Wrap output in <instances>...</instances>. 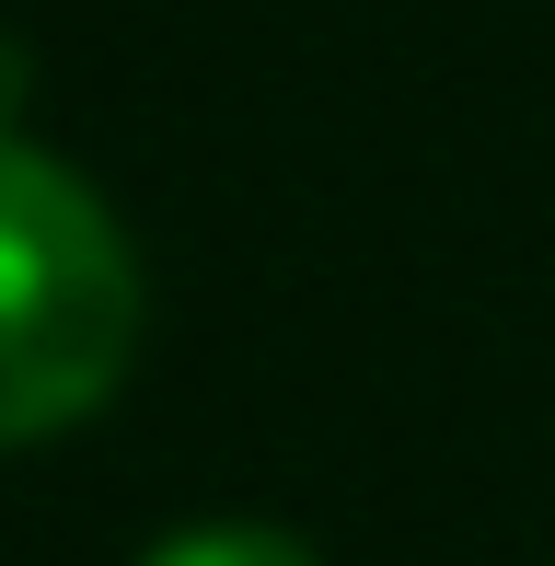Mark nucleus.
I'll list each match as a JSON object with an SVG mask.
<instances>
[{
	"label": "nucleus",
	"instance_id": "1",
	"mask_svg": "<svg viewBox=\"0 0 555 566\" xmlns=\"http://www.w3.org/2000/svg\"><path fill=\"white\" fill-rule=\"evenodd\" d=\"M150 290L116 209L0 116V451L105 417L139 358Z\"/></svg>",
	"mask_w": 555,
	"mask_h": 566
},
{
	"label": "nucleus",
	"instance_id": "2",
	"mask_svg": "<svg viewBox=\"0 0 555 566\" xmlns=\"http://www.w3.org/2000/svg\"><path fill=\"white\" fill-rule=\"evenodd\" d=\"M139 566H324L301 532H278V521H186V532H163Z\"/></svg>",
	"mask_w": 555,
	"mask_h": 566
}]
</instances>
